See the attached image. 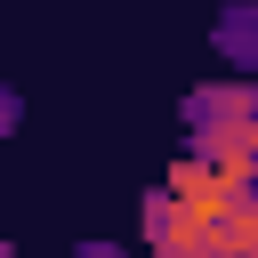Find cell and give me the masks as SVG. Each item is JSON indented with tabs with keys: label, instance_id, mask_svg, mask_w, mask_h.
<instances>
[{
	"label": "cell",
	"instance_id": "obj_1",
	"mask_svg": "<svg viewBox=\"0 0 258 258\" xmlns=\"http://www.w3.org/2000/svg\"><path fill=\"white\" fill-rule=\"evenodd\" d=\"M145 250L153 258H258V194L177 161L145 194Z\"/></svg>",
	"mask_w": 258,
	"mask_h": 258
},
{
	"label": "cell",
	"instance_id": "obj_2",
	"mask_svg": "<svg viewBox=\"0 0 258 258\" xmlns=\"http://www.w3.org/2000/svg\"><path fill=\"white\" fill-rule=\"evenodd\" d=\"M177 121H185V161L258 194V81H202L177 105Z\"/></svg>",
	"mask_w": 258,
	"mask_h": 258
},
{
	"label": "cell",
	"instance_id": "obj_3",
	"mask_svg": "<svg viewBox=\"0 0 258 258\" xmlns=\"http://www.w3.org/2000/svg\"><path fill=\"white\" fill-rule=\"evenodd\" d=\"M210 40H218V56H226V64H258V8H226Z\"/></svg>",
	"mask_w": 258,
	"mask_h": 258
},
{
	"label": "cell",
	"instance_id": "obj_4",
	"mask_svg": "<svg viewBox=\"0 0 258 258\" xmlns=\"http://www.w3.org/2000/svg\"><path fill=\"white\" fill-rule=\"evenodd\" d=\"M16 113H24V97H16V89H0V137L16 129Z\"/></svg>",
	"mask_w": 258,
	"mask_h": 258
},
{
	"label": "cell",
	"instance_id": "obj_5",
	"mask_svg": "<svg viewBox=\"0 0 258 258\" xmlns=\"http://www.w3.org/2000/svg\"><path fill=\"white\" fill-rule=\"evenodd\" d=\"M81 258H121V250L113 242H81Z\"/></svg>",
	"mask_w": 258,
	"mask_h": 258
},
{
	"label": "cell",
	"instance_id": "obj_6",
	"mask_svg": "<svg viewBox=\"0 0 258 258\" xmlns=\"http://www.w3.org/2000/svg\"><path fill=\"white\" fill-rule=\"evenodd\" d=\"M0 258H16V250H8V234H0Z\"/></svg>",
	"mask_w": 258,
	"mask_h": 258
}]
</instances>
